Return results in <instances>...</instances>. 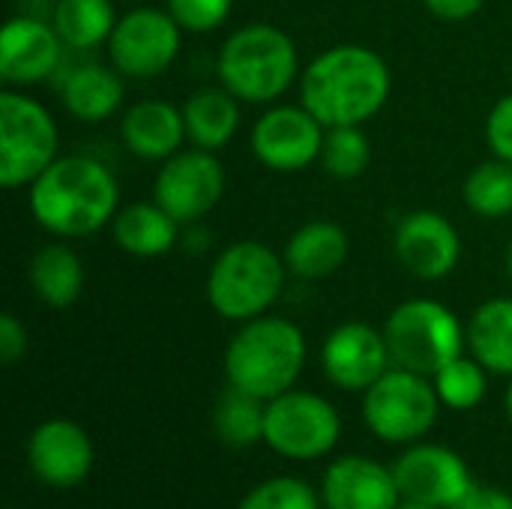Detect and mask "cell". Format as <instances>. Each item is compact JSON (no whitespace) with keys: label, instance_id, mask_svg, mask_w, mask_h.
<instances>
[{"label":"cell","instance_id":"14","mask_svg":"<svg viewBox=\"0 0 512 509\" xmlns=\"http://www.w3.org/2000/svg\"><path fill=\"white\" fill-rule=\"evenodd\" d=\"M390 468L405 501H420L441 509L456 507L474 486L468 462L444 444H408Z\"/></svg>","mask_w":512,"mask_h":509},{"label":"cell","instance_id":"5","mask_svg":"<svg viewBox=\"0 0 512 509\" xmlns=\"http://www.w3.org/2000/svg\"><path fill=\"white\" fill-rule=\"evenodd\" d=\"M288 276L282 252L264 240H237L216 252L204 294L222 321L243 324L267 315L279 303Z\"/></svg>","mask_w":512,"mask_h":509},{"label":"cell","instance_id":"8","mask_svg":"<svg viewBox=\"0 0 512 509\" xmlns=\"http://www.w3.org/2000/svg\"><path fill=\"white\" fill-rule=\"evenodd\" d=\"M441 399L429 375L390 366L366 393H363V423L384 444H417L423 441L438 417Z\"/></svg>","mask_w":512,"mask_h":509},{"label":"cell","instance_id":"9","mask_svg":"<svg viewBox=\"0 0 512 509\" xmlns=\"http://www.w3.org/2000/svg\"><path fill=\"white\" fill-rule=\"evenodd\" d=\"M342 438V414L330 399L291 387L264 408V444L291 462H315L336 450Z\"/></svg>","mask_w":512,"mask_h":509},{"label":"cell","instance_id":"23","mask_svg":"<svg viewBox=\"0 0 512 509\" xmlns=\"http://www.w3.org/2000/svg\"><path fill=\"white\" fill-rule=\"evenodd\" d=\"M183 225L156 201H132L111 222L114 246L132 258H162L180 246Z\"/></svg>","mask_w":512,"mask_h":509},{"label":"cell","instance_id":"13","mask_svg":"<svg viewBox=\"0 0 512 509\" xmlns=\"http://www.w3.org/2000/svg\"><path fill=\"white\" fill-rule=\"evenodd\" d=\"M396 261L420 282H441L462 261V234L438 210H411L393 228Z\"/></svg>","mask_w":512,"mask_h":509},{"label":"cell","instance_id":"30","mask_svg":"<svg viewBox=\"0 0 512 509\" xmlns=\"http://www.w3.org/2000/svg\"><path fill=\"white\" fill-rule=\"evenodd\" d=\"M318 162L333 180H357L372 165V141L363 126H330Z\"/></svg>","mask_w":512,"mask_h":509},{"label":"cell","instance_id":"41","mask_svg":"<svg viewBox=\"0 0 512 509\" xmlns=\"http://www.w3.org/2000/svg\"><path fill=\"white\" fill-rule=\"evenodd\" d=\"M117 3H141V0H117Z\"/></svg>","mask_w":512,"mask_h":509},{"label":"cell","instance_id":"2","mask_svg":"<svg viewBox=\"0 0 512 509\" xmlns=\"http://www.w3.org/2000/svg\"><path fill=\"white\" fill-rule=\"evenodd\" d=\"M393 93L387 60L360 42H339L318 51L300 72V102L330 126H363L375 120Z\"/></svg>","mask_w":512,"mask_h":509},{"label":"cell","instance_id":"34","mask_svg":"<svg viewBox=\"0 0 512 509\" xmlns=\"http://www.w3.org/2000/svg\"><path fill=\"white\" fill-rule=\"evenodd\" d=\"M27 345H30V339H27L24 321L15 312H3L0 315V363L3 366L21 363L27 354Z\"/></svg>","mask_w":512,"mask_h":509},{"label":"cell","instance_id":"43","mask_svg":"<svg viewBox=\"0 0 512 509\" xmlns=\"http://www.w3.org/2000/svg\"><path fill=\"white\" fill-rule=\"evenodd\" d=\"M9 509H15V507H9Z\"/></svg>","mask_w":512,"mask_h":509},{"label":"cell","instance_id":"7","mask_svg":"<svg viewBox=\"0 0 512 509\" xmlns=\"http://www.w3.org/2000/svg\"><path fill=\"white\" fill-rule=\"evenodd\" d=\"M60 156V129L54 114L36 96L0 90V186L27 189Z\"/></svg>","mask_w":512,"mask_h":509},{"label":"cell","instance_id":"26","mask_svg":"<svg viewBox=\"0 0 512 509\" xmlns=\"http://www.w3.org/2000/svg\"><path fill=\"white\" fill-rule=\"evenodd\" d=\"M468 351L492 375L512 378V297H492L468 318Z\"/></svg>","mask_w":512,"mask_h":509},{"label":"cell","instance_id":"25","mask_svg":"<svg viewBox=\"0 0 512 509\" xmlns=\"http://www.w3.org/2000/svg\"><path fill=\"white\" fill-rule=\"evenodd\" d=\"M117 18V0H54L48 21L69 51L87 54L108 45Z\"/></svg>","mask_w":512,"mask_h":509},{"label":"cell","instance_id":"39","mask_svg":"<svg viewBox=\"0 0 512 509\" xmlns=\"http://www.w3.org/2000/svg\"><path fill=\"white\" fill-rule=\"evenodd\" d=\"M396 509H441V507H432V504H420V501H405L402 498V504Z\"/></svg>","mask_w":512,"mask_h":509},{"label":"cell","instance_id":"22","mask_svg":"<svg viewBox=\"0 0 512 509\" xmlns=\"http://www.w3.org/2000/svg\"><path fill=\"white\" fill-rule=\"evenodd\" d=\"M240 105L243 102L222 84H207L192 90L180 105L186 123V141L210 153L225 150L240 132Z\"/></svg>","mask_w":512,"mask_h":509},{"label":"cell","instance_id":"40","mask_svg":"<svg viewBox=\"0 0 512 509\" xmlns=\"http://www.w3.org/2000/svg\"><path fill=\"white\" fill-rule=\"evenodd\" d=\"M504 267H507V276L512 279V240L510 246H507V252H504Z\"/></svg>","mask_w":512,"mask_h":509},{"label":"cell","instance_id":"36","mask_svg":"<svg viewBox=\"0 0 512 509\" xmlns=\"http://www.w3.org/2000/svg\"><path fill=\"white\" fill-rule=\"evenodd\" d=\"M420 3L441 21H468L486 6V0H420Z\"/></svg>","mask_w":512,"mask_h":509},{"label":"cell","instance_id":"18","mask_svg":"<svg viewBox=\"0 0 512 509\" xmlns=\"http://www.w3.org/2000/svg\"><path fill=\"white\" fill-rule=\"evenodd\" d=\"M324 509H396L402 492L393 468L369 456H342L321 477Z\"/></svg>","mask_w":512,"mask_h":509},{"label":"cell","instance_id":"35","mask_svg":"<svg viewBox=\"0 0 512 509\" xmlns=\"http://www.w3.org/2000/svg\"><path fill=\"white\" fill-rule=\"evenodd\" d=\"M453 509H512V495L501 486H489V483H474L468 489V495Z\"/></svg>","mask_w":512,"mask_h":509},{"label":"cell","instance_id":"16","mask_svg":"<svg viewBox=\"0 0 512 509\" xmlns=\"http://www.w3.org/2000/svg\"><path fill=\"white\" fill-rule=\"evenodd\" d=\"M393 366L384 330L366 321H345L333 327L321 345L324 378L345 393H366Z\"/></svg>","mask_w":512,"mask_h":509},{"label":"cell","instance_id":"15","mask_svg":"<svg viewBox=\"0 0 512 509\" xmlns=\"http://www.w3.org/2000/svg\"><path fill=\"white\" fill-rule=\"evenodd\" d=\"M66 45L51 21L12 15L0 30V81L3 87H36L63 72Z\"/></svg>","mask_w":512,"mask_h":509},{"label":"cell","instance_id":"17","mask_svg":"<svg viewBox=\"0 0 512 509\" xmlns=\"http://www.w3.org/2000/svg\"><path fill=\"white\" fill-rule=\"evenodd\" d=\"M27 465L42 486L75 489L93 471V441L69 417L42 420L27 441Z\"/></svg>","mask_w":512,"mask_h":509},{"label":"cell","instance_id":"28","mask_svg":"<svg viewBox=\"0 0 512 509\" xmlns=\"http://www.w3.org/2000/svg\"><path fill=\"white\" fill-rule=\"evenodd\" d=\"M462 201L465 207L480 219H504L512 216V165L504 159L480 162L468 171L462 183Z\"/></svg>","mask_w":512,"mask_h":509},{"label":"cell","instance_id":"10","mask_svg":"<svg viewBox=\"0 0 512 509\" xmlns=\"http://www.w3.org/2000/svg\"><path fill=\"white\" fill-rule=\"evenodd\" d=\"M183 27L165 6H132L120 12L105 45L108 63L129 81H153L165 75L183 48Z\"/></svg>","mask_w":512,"mask_h":509},{"label":"cell","instance_id":"20","mask_svg":"<svg viewBox=\"0 0 512 509\" xmlns=\"http://www.w3.org/2000/svg\"><path fill=\"white\" fill-rule=\"evenodd\" d=\"M126 78L99 60H81L60 72V102L66 114L84 126L105 123L123 111Z\"/></svg>","mask_w":512,"mask_h":509},{"label":"cell","instance_id":"4","mask_svg":"<svg viewBox=\"0 0 512 509\" xmlns=\"http://www.w3.org/2000/svg\"><path fill=\"white\" fill-rule=\"evenodd\" d=\"M306 336L282 315H261L237 324L225 348V381L255 399H276L288 393L306 366Z\"/></svg>","mask_w":512,"mask_h":509},{"label":"cell","instance_id":"37","mask_svg":"<svg viewBox=\"0 0 512 509\" xmlns=\"http://www.w3.org/2000/svg\"><path fill=\"white\" fill-rule=\"evenodd\" d=\"M180 249L186 252H207L210 249V231L201 225V222H192V225H183L180 231Z\"/></svg>","mask_w":512,"mask_h":509},{"label":"cell","instance_id":"12","mask_svg":"<svg viewBox=\"0 0 512 509\" xmlns=\"http://www.w3.org/2000/svg\"><path fill=\"white\" fill-rule=\"evenodd\" d=\"M225 186L228 177L219 156L189 144L171 159L159 162L153 177V201L180 225H192L204 222L219 207Z\"/></svg>","mask_w":512,"mask_h":509},{"label":"cell","instance_id":"24","mask_svg":"<svg viewBox=\"0 0 512 509\" xmlns=\"http://www.w3.org/2000/svg\"><path fill=\"white\" fill-rule=\"evenodd\" d=\"M84 261L69 240L45 243L27 264V282L33 297L48 309H69L84 291Z\"/></svg>","mask_w":512,"mask_h":509},{"label":"cell","instance_id":"3","mask_svg":"<svg viewBox=\"0 0 512 509\" xmlns=\"http://www.w3.org/2000/svg\"><path fill=\"white\" fill-rule=\"evenodd\" d=\"M297 42L273 21H249L231 30L216 51V78L243 105H273L300 81Z\"/></svg>","mask_w":512,"mask_h":509},{"label":"cell","instance_id":"6","mask_svg":"<svg viewBox=\"0 0 512 509\" xmlns=\"http://www.w3.org/2000/svg\"><path fill=\"white\" fill-rule=\"evenodd\" d=\"M384 339L393 366L435 375L468 348V327L459 315L432 297H411L399 303L384 321Z\"/></svg>","mask_w":512,"mask_h":509},{"label":"cell","instance_id":"38","mask_svg":"<svg viewBox=\"0 0 512 509\" xmlns=\"http://www.w3.org/2000/svg\"><path fill=\"white\" fill-rule=\"evenodd\" d=\"M504 417H507V423L512 426V378L510 384H507V393H504Z\"/></svg>","mask_w":512,"mask_h":509},{"label":"cell","instance_id":"21","mask_svg":"<svg viewBox=\"0 0 512 509\" xmlns=\"http://www.w3.org/2000/svg\"><path fill=\"white\" fill-rule=\"evenodd\" d=\"M351 255L348 231L333 219H309L303 222L285 243L282 258L291 276L315 282L339 273Z\"/></svg>","mask_w":512,"mask_h":509},{"label":"cell","instance_id":"31","mask_svg":"<svg viewBox=\"0 0 512 509\" xmlns=\"http://www.w3.org/2000/svg\"><path fill=\"white\" fill-rule=\"evenodd\" d=\"M237 509H324L321 492L300 477H270L252 486Z\"/></svg>","mask_w":512,"mask_h":509},{"label":"cell","instance_id":"11","mask_svg":"<svg viewBox=\"0 0 512 509\" xmlns=\"http://www.w3.org/2000/svg\"><path fill=\"white\" fill-rule=\"evenodd\" d=\"M327 126L297 99L264 105L249 129V150L273 174H300L321 159Z\"/></svg>","mask_w":512,"mask_h":509},{"label":"cell","instance_id":"29","mask_svg":"<svg viewBox=\"0 0 512 509\" xmlns=\"http://www.w3.org/2000/svg\"><path fill=\"white\" fill-rule=\"evenodd\" d=\"M489 375L492 372L477 357L462 354V357L450 360L444 369H438L432 375V384H435V393H438L444 408L474 411L489 393Z\"/></svg>","mask_w":512,"mask_h":509},{"label":"cell","instance_id":"32","mask_svg":"<svg viewBox=\"0 0 512 509\" xmlns=\"http://www.w3.org/2000/svg\"><path fill=\"white\" fill-rule=\"evenodd\" d=\"M165 9L183 27V33L207 36L231 18L234 0H165Z\"/></svg>","mask_w":512,"mask_h":509},{"label":"cell","instance_id":"33","mask_svg":"<svg viewBox=\"0 0 512 509\" xmlns=\"http://www.w3.org/2000/svg\"><path fill=\"white\" fill-rule=\"evenodd\" d=\"M483 135H486V147L495 159H504L512 165V90L504 93L492 108H489V117H486V126H483Z\"/></svg>","mask_w":512,"mask_h":509},{"label":"cell","instance_id":"27","mask_svg":"<svg viewBox=\"0 0 512 509\" xmlns=\"http://www.w3.org/2000/svg\"><path fill=\"white\" fill-rule=\"evenodd\" d=\"M264 399H255L237 387H225V393L213 405V435L228 450H249L264 441Z\"/></svg>","mask_w":512,"mask_h":509},{"label":"cell","instance_id":"42","mask_svg":"<svg viewBox=\"0 0 512 509\" xmlns=\"http://www.w3.org/2000/svg\"><path fill=\"white\" fill-rule=\"evenodd\" d=\"M33 3H54V0H33Z\"/></svg>","mask_w":512,"mask_h":509},{"label":"cell","instance_id":"19","mask_svg":"<svg viewBox=\"0 0 512 509\" xmlns=\"http://www.w3.org/2000/svg\"><path fill=\"white\" fill-rule=\"evenodd\" d=\"M120 141L144 162H165L180 153L186 141L183 108L168 99H138L120 111Z\"/></svg>","mask_w":512,"mask_h":509},{"label":"cell","instance_id":"1","mask_svg":"<svg viewBox=\"0 0 512 509\" xmlns=\"http://www.w3.org/2000/svg\"><path fill=\"white\" fill-rule=\"evenodd\" d=\"M27 207L54 240H84L111 228L120 213V183L102 159L60 153L27 186Z\"/></svg>","mask_w":512,"mask_h":509}]
</instances>
